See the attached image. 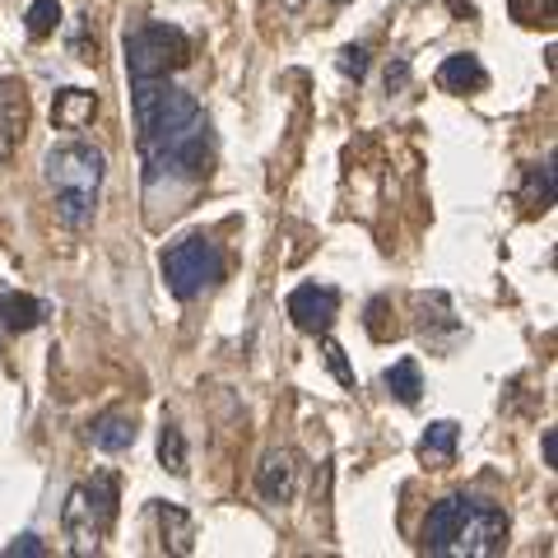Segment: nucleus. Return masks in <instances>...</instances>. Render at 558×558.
Returning <instances> with one entry per match:
<instances>
[{"instance_id":"39448f33","label":"nucleus","mask_w":558,"mask_h":558,"mask_svg":"<svg viewBox=\"0 0 558 558\" xmlns=\"http://www.w3.org/2000/svg\"><path fill=\"white\" fill-rule=\"evenodd\" d=\"M229 270V260L209 238H182L178 247L163 252V279L178 303H196L201 293H209Z\"/></svg>"},{"instance_id":"b1692460","label":"nucleus","mask_w":558,"mask_h":558,"mask_svg":"<svg viewBox=\"0 0 558 558\" xmlns=\"http://www.w3.org/2000/svg\"><path fill=\"white\" fill-rule=\"evenodd\" d=\"M405 80H410V61H391V65H387V94L405 89Z\"/></svg>"},{"instance_id":"5701e85b","label":"nucleus","mask_w":558,"mask_h":558,"mask_svg":"<svg viewBox=\"0 0 558 558\" xmlns=\"http://www.w3.org/2000/svg\"><path fill=\"white\" fill-rule=\"evenodd\" d=\"M5 554L10 558H20V554H28V558H38V554H47V545H43V535H20V539H14V545H5Z\"/></svg>"},{"instance_id":"4468645a","label":"nucleus","mask_w":558,"mask_h":558,"mask_svg":"<svg viewBox=\"0 0 558 558\" xmlns=\"http://www.w3.org/2000/svg\"><path fill=\"white\" fill-rule=\"evenodd\" d=\"M457 442H461V424H451V418H438V424L424 428V438H418V461L442 470L457 461Z\"/></svg>"},{"instance_id":"20e7f679","label":"nucleus","mask_w":558,"mask_h":558,"mask_svg":"<svg viewBox=\"0 0 558 558\" xmlns=\"http://www.w3.org/2000/svg\"><path fill=\"white\" fill-rule=\"evenodd\" d=\"M117 512H121V480H117V470H102V475L75 484V488H70V498H65V512H61L70 549H75V554H98L102 539H108L112 526H117Z\"/></svg>"},{"instance_id":"aec40b11","label":"nucleus","mask_w":558,"mask_h":558,"mask_svg":"<svg viewBox=\"0 0 558 558\" xmlns=\"http://www.w3.org/2000/svg\"><path fill=\"white\" fill-rule=\"evenodd\" d=\"M57 24H61V0H33L28 5V38L43 43L57 33Z\"/></svg>"},{"instance_id":"423d86ee","label":"nucleus","mask_w":558,"mask_h":558,"mask_svg":"<svg viewBox=\"0 0 558 558\" xmlns=\"http://www.w3.org/2000/svg\"><path fill=\"white\" fill-rule=\"evenodd\" d=\"M191 65V38L172 24H145L126 33V75L131 80H168L172 70Z\"/></svg>"},{"instance_id":"7ed1b4c3","label":"nucleus","mask_w":558,"mask_h":558,"mask_svg":"<svg viewBox=\"0 0 558 558\" xmlns=\"http://www.w3.org/2000/svg\"><path fill=\"white\" fill-rule=\"evenodd\" d=\"M47 186H51V205H57V219L65 229H84L98 209V186H102V168H108V154L84 145V140H70L47 154Z\"/></svg>"},{"instance_id":"f03ea898","label":"nucleus","mask_w":558,"mask_h":558,"mask_svg":"<svg viewBox=\"0 0 558 558\" xmlns=\"http://www.w3.org/2000/svg\"><path fill=\"white\" fill-rule=\"evenodd\" d=\"M418 535H424V554L433 558H447V554L488 558V554H502V545H508V512L475 494H451L428 508Z\"/></svg>"},{"instance_id":"4be33fe9","label":"nucleus","mask_w":558,"mask_h":558,"mask_svg":"<svg viewBox=\"0 0 558 558\" xmlns=\"http://www.w3.org/2000/svg\"><path fill=\"white\" fill-rule=\"evenodd\" d=\"M340 70L349 80H363L368 75V47H344L340 51Z\"/></svg>"},{"instance_id":"393cba45","label":"nucleus","mask_w":558,"mask_h":558,"mask_svg":"<svg viewBox=\"0 0 558 558\" xmlns=\"http://www.w3.org/2000/svg\"><path fill=\"white\" fill-rule=\"evenodd\" d=\"M447 5H451L457 20H475V14H480V0H447Z\"/></svg>"},{"instance_id":"bb28decb","label":"nucleus","mask_w":558,"mask_h":558,"mask_svg":"<svg viewBox=\"0 0 558 558\" xmlns=\"http://www.w3.org/2000/svg\"><path fill=\"white\" fill-rule=\"evenodd\" d=\"M336 5H344V0H336Z\"/></svg>"},{"instance_id":"ddd939ff","label":"nucleus","mask_w":558,"mask_h":558,"mask_svg":"<svg viewBox=\"0 0 558 558\" xmlns=\"http://www.w3.org/2000/svg\"><path fill=\"white\" fill-rule=\"evenodd\" d=\"M94 117H98V94H89V89H61L51 98V121H57V131H84Z\"/></svg>"},{"instance_id":"f257e3e1","label":"nucleus","mask_w":558,"mask_h":558,"mask_svg":"<svg viewBox=\"0 0 558 558\" xmlns=\"http://www.w3.org/2000/svg\"><path fill=\"white\" fill-rule=\"evenodd\" d=\"M131 108L145 154V182H205L215 168V126L196 94L168 80H131Z\"/></svg>"},{"instance_id":"6ab92c4d","label":"nucleus","mask_w":558,"mask_h":558,"mask_svg":"<svg viewBox=\"0 0 558 558\" xmlns=\"http://www.w3.org/2000/svg\"><path fill=\"white\" fill-rule=\"evenodd\" d=\"M508 10L521 28H554L558 0H508Z\"/></svg>"},{"instance_id":"6e6552de","label":"nucleus","mask_w":558,"mask_h":558,"mask_svg":"<svg viewBox=\"0 0 558 558\" xmlns=\"http://www.w3.org/2000/svg\"><path fill=\"white\" fill-rule=\"evenodd\" d=\"M28 117H33V108H28L24 84L5 75L0 80V163H10L14 154H20L24 135H28Z\"/></svg>"},{"instance_id":"dca6fc26","label":"nucleus","mask_w":558,"mask_h":558,"mask_svg":"<svg viewBox=\"0 0 558 558\" xmlns=\"http://www.w3.org/2000/svg\"><path fill=\"white\" fill-rule=\"evenodd\" d=\"M387 391L400 400V405H418V396H424V373H418V359H400L387 368Z\"/></svg>"},{"instance_id":"9b49d317","label":"nucleus","mask_w":558,"mask_h":558,"mask_svg":"<svg viewBox=\"0 0 558 558\" xmlns=\"http://www.w3.org/2000/svg\"><path fill=\"white\" fill-rule=\"evenodd\" d=\"M438 84L447 94H480V89H488V70L480 65L475 51H457V57L442 61Z\"/></svg>"},{"instance_id":"412c9836","label":"nucleus","mask_w":558,"mask_h":558,"mask_svg":"<svg viewBox=\"0 0 558 558\" xmlns=\"http://www.w3.org/2000/svg\"><path fill=\"white\" fill-rule=\"evenodd\" d=\"M326 363H330V373H336V381H340L344 391H354V387H359V377H354V368L344 363V349H340L336 340H326Z\"/></svg>"},{"instance_id":"0eeeda50","label":"nucleus","mask_w":558,"mask_h":558,"mask_svg":"<svg viewBox=\"0 0 558 558\" xmlns=\"http://www.w3.org/2000/svg\"><path fill=\"white\" fill-rule=\"evenodd\" d=\"M289 317L303 336H326L340 317V289L330 284H299L289 293Z\"/></svg>"},{"instance_id":"a211bd4d","label":"nucleus","mask_w":558,"mask_h":558,"mask_svg":"<svg viewBox=\"0 0 558 558\" xmlns=\"http://www.w3.org/2000/svg\"><path fill=\"white\" fill-rule=\"evenodd\" d=\"M159 461H163V470L168 475H186V438H182V428L178 424H163V433H159Z\"/></svg>"},{"instance_id":"a878e982","label":"nucleus","mask_w":558,"mask_h":558,"mask_svg":"<svg viewBox=\"0 0 558 558\" xmlns=\"http://www.w3.org/2000/svg\"><path fill=\"white\" fill-rule=\"evenodd\" d=\"M554 461H558V433L545 428V465H554Z\"/></svg>"},{"instance_id":"9d476101","label":"nucleus","mask_w":558,"mask_h":558,"mask_svg":"<svg viewBox=\"0 0 558 558\" xmlns=\"http://www.w3.org/2000/svg\"><path fill=\"white\" fill-rule=\"evenodd\" d=\"M135 438H140V424H135V414L131 410H102L94 424H89V442L98 447V451H126V447H135Z\"/></svg>"},{"instance_id":"2eb2a0df","label":"nucleus","mask_w":558,"mask_h":558,"mask_svg":"<svg viewBox=\"0 0 558 558\" xmlns=\"http://www.w3.org/2000/svg\"><path fill=\"white\" fill-rule=\"evenodd\" d=\"M521 209L526 215H549L554 209V163H526L521 172Z\"/></svg>"},{"instance_id":"1a4fd4ad","label":"nucleus","mask_w":558,"mask_h":558,"mask_svg":"<svg viewBox=\"0 0 558 558\" xmlns=\"http://www.w3.org/2000/svg\"><path fill=\"white\" fill-rule=\"evenodd\" d=\"M299 480H303V461L293 447H279V451H266V461L256 465V494L266 502H293L299 494Z\"/></svg>"},{"instance_id":"f8f14e48","label":"nucleus","mask_w":558,"mask_h":558,"mask_svg":"<svg viewBox=\"0 0 558 558\" xmlns=\"http://www.w3.org/2000/svg\"><path fill=\"white\" fill-rule=\"evenodd\" d=\"M47 322V303H38L33 293H5L0 299V330L5 336H28Z\"/></svg>"},{"instance_id":"f3484780","label":"nucleus","mask_w":558,"mask_h":558,"mask_svg":"<svg viewBox=\"0 0 558 558\" xmlns=\"http://www.w3.org/2000/svg\"><path fill=\"white\" fill-rule=\"evenodd\" d=\"M154 517H159V526H163V545L172 539V554H191V539H196L191 517L182 508H172V502H154Z\"/></svg>"}]
</instances>
